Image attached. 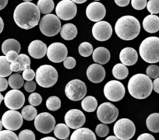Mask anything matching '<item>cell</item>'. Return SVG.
<instances>
[{"label": "cell", "instance_id": "obj_16", "mask_svg": "<svg viewBox=\"0 0 159 140\" xmlns=\"http://www.w3.org/2000/svg\"><path fill=\"white\" fill-rule=\"evenodd\" d=\"M93 37L99 42H106L112 34V27L107 21H98L92 27Z\"/></svg>", "mask_w": 159, "mask_h": 140}, {"label": "cell", "instance_id": "obj_29", "mask_svg": "<svg viewBox=\"0 0 159 140\" xmlns=\"http://www.w3.org/2000/svg\"><path fill=\"white\" fill-rule=\"evenodd\" d=\"M53 131H54L55 136L59 139H66L70 134V127L66 124H62V123L55 126Z\"/></svg>", "mask_w": 159, "mask_h": 140}, {"label": "cell", "instance_id": "obj_21", "mask_svg": "<svg viewBox=\"0 0 159 140\" xmlns=\"http://www.w3.org/2000/svg\"><path fill=\"white\" fill-rule=\"evenodd\" d=\"M119 59L126 66H132L137 63L138 60V54L133 48H125L120 51Z\"/></svg>", "mask_w": 159, "mask_h": 140}, {"label": "cell", "instance_id": "obj_8", "mask_svg": "<svg viewBox=\"0 0 159 140\" xmlns=\"http://www.w3.org/2000/svg\"><path fill=\"white\" fill-rule=\"evenodd\" d=\"M65 94L70 100L79 101L86 96L87 86L81 80H73L66 86Z\"/></svg>", "mask_w": 159, "mask_h": 140}, {"label": "cell", "instance_id": "obj_15", "mask_svg": "<svg viewBox=\"0 0 159 140\" xmlns=\"http://www.w3.org/2000/svg\"><path fill=\"white\" fill-rule=\"evenodd\" d=\"M4 103L7 107L10 110H18L25 103L24 94L18 89H13L7 93L4 97Z\"/></svg>", "mask_w": 159, "mask_h": 140}, {"label": "cell", "instance_id": "obj_13", "mask_svg": "<svg viewBox=\"0 0 159 140\" xmlns=\"http://www.w3.org/2000/svg\"><path fill=\"white\" fill-rule=\"evenodd\" d=\"M22 115L16 110H10L6 112L2 117V125L5 129L11 131H16L23 125Z\"/></svg>", "mask_w": 159, "mask_h": 140}, {"label": "cell", "instance_id": "obj_51", "mask_svg": "<svg viewBox=\"0 0 159 140\" xmlns=\"http://www.w3.org/2000/svg\"><path fill=\"white\" fill-rule=\"evenodd\" d=\"M138 140H154V137L151 134H148V133H143L142 135H140V136L137 138Z\"/></svg>", "mask_w": 159, "mask_h": 140}, {"label": "cell", "instance_id": "obj_12", "mask_svg": "<svg viewBox=\"0 0 159 140\" xmlns=\"http://www.w3.org/2000/svg\"><path fill=\"white\" fill-rule=\"evenodd\" d=\"M77 13V8L72 0H62L56 7V16L62 20L73 19Z\"/></svg>", "mask_w": 159, "mask_h": 140}, {"label": "cell", "instance_id": "obj_24", "mask_svg": "<svg viewBox=\"0 0 159 140\" xmlns=\"http://www.w3.org/2000/svg\"><path fill=\"white\" fill-rule=\"evenodd\" d=\"M71 140L76 139H92L95 140L96 136L95 134L89 129L87 128H79L76 129L75 132H73V134L70 136Z\"/></svg>", "mask_w": 159, "mask_h": 140}, {"label": "cell", "instance_id": "obj_26", "mask_svg": "<svg viewBox=\"0 0 159 140\" xmlns=\"http://www.w3.org/2000/svg\"><path fill=\"white\" fill-rule=\"evenodd\" d=\"M129 71L123 63H118L114 65L112 68V75L117 80H124L128 77Z\"/></svg>", "mask_w": 159, "mask_h": 140}, {"label": "cell", "instance_id": "obj_9", "mask_svg": "<svg viewBox=\"0 0 159 140\" xmlns=\"http://www.w3.org/2000/svg\"><path fill=\"white\" fill-rule=\"evenodd\" d=\"M126 90L122 83L118 80H111L105 85L104 94L108 100L117 102L124 97Z\"/></svg>", "mask_w": 159, "mask_h": 140}, {"label": "cell", "instance_id": "obj_31", "mask_svg": "<svg viewBox=\"0 0 159 140\" xmlns=\"http://www.w3.org/2000/svg\"><path fill=\"white\" fill-rule=\"evenodd\" d=\"M37 7L42 14H48L54 10V2L53 0H38Z\"/></svg>", "mask_w": 159, "mask_h": 140}, {"label": "cell", "instance_id": "obj_60", "mask_svg": "<svg viewBox=\"0 0 159 140\" xmlns=\"http://www.w3.org/2000/svg\"><path fill=\"white\" fill-rule=\"evenodd\" d=\"M2 127H3V125H2V121L0 120V131L2 130Z\"/></svg>", "mask_w": 159, "mask_h": 140}, {"label": "cell", "instance_id": "obj_33", "mask_svg": "<svg viewBox=\"0 0 159 140\" xmlns=\"http://www.w3.org/2000/svg\"><path fill=\"white\" fill-rule=\"evenodd\" d=\"M21 115L26 121H32V120H34V118L38 115V112L34 106L31 104L27 105L22 109Z\"/></svg>", "mask_w": 159, "mask_h": 140}, {"label": "cell", "instance_id": "obj_22", "mask_svg": "<svg viewBox=\"0 0 159 140\" xmlns=\"http://www.w3.org/2000/svg\"><path fill=\"white\" fill-rule=\"evenodd\" d=\"M143 27L148 33H157L159 31V17L155 14L147 16L143 20Z\"/></svg>", "mask_w": 159, "mask_h": 140}, {"label": "cell", "instance_id": "obj_7", "mask_svg": "<svg viewBox=\"0 0 159 140\" xmlns=\"http://www.w3.org/2000/svg\"><path fill=\"white\" fill-rule=\"evenodd\" d=\"M113 132L119 139L129 140L135 135V125L128 118H122L116 122L113 128Z\"/></svg>", "mask_w": 159, "mask_h": 140}, {"label": "cell", "instance_id": "obj_2", "mask_svg": "<svg viewBox=\"0 0 159 140\" xmlns=\"http://www.w3.org/2000/svg\"><path fill=\"white\" fill-rule=\"evenodd\" d=\"M115 31L118 37L122 40H134L140 33V22L133 16H123L116 23Z\"/></svg>", "mask_w": 159, "mask_h": 140}, {"label": "cell", "instance_id": "obj_19", "mask_svg": "<svg viewBox=\"0 0 159 140\" xmlns=\"http://www.w3.org/2000/svg\"><path fill=\"white\" fill-rule=\"evenodd\" d=\"M105 70L101 64H91L87 69V77L88 80L94 83H102L105 79Z\"/></svg>", "mask_w": 159, "mask_h": 140}, {"label": "cell", "instance_id": "obj_62", "mask_svg": "<svg viewBox=\"0 0 159 140\" xmlns=\"http://www.w3.org/2000/svg\"><path fill=\"white\" fill-rule=\"evenodd\" d=\"M95 1H99V0H95Z\"/></svg>", "mask_w": 159, "mask_h": 140}, {"label": "cell", "instance_id": "obj_45", "mask_svg": "<svg viewBox=\"0 0 159 140\" xmlns=\"http://www.w3.org/2000/svg\"><path fill=\"white\" fill-rule=\"evenodd\" d=\"M23 78L24 80H27V81H30V80H33L34 79H35V72L31 68H26L23 71Z\"/></svg>", "mask_w": 159, "mask_h": 140}, {"label": "cell", "instance_id": "obj_58", "mask_svg": "<svg viewBox=\"0 0 159 140\" xmlns=\"http://www.w3.org/2000/svg\"><path fill=\"white\" fill-rule=\"evenodd\" d=\"M42 139H52V140H56V138H54V137H50V136H48V137H44V138H42Z\"/></svg>", "mask_w": 159, "mask_h": 140}, {"label": "cell", "instance_id": "obj_39", "mask_svg": "<svg viewBox=\"0 0 159 140\" xmlns=\"http://www.w3.org/2000/svg\"><path fill=\"white\" fill-rule=\"evenodd\" d=\"M146 74L151 79H156L159 77V67L156 65H151L147 68Z\"/></svg>", "mask_w": 159, "mask_h": 140}, {"label": "cell", "instance_id": "obj_3", "mask_svg": "<svg viewBox=\"0 0 159 140\" xmlns=\"http://www.w3.org/2000/svg\"><path fill=\"white\" fill-rule=\"evenodd\" d=\"M127 87L129 94L133 97L142 100L151 95L153 90V82L147 75L138 73L129 79Z\"/></svg>", "mask_w": 159, "mask_h": 140}, {"label": "cell", "instance_id": "obj_56", "mask_svg": "<svg viewBox=\"0 0 159 140\" xmlns=\"http://www.w3.org/2000/svg\"><path fill=\"white\" fill-rule=\"evenodd\" d=\"M73 2L75 3H77V4H83L85 2H87L88 0H72Z\"/></svg>", "mask_w": 159, "mask_h": 140}, {"label": "cell", "instance_id": "obj_27", "mask_svg": "<svg viewBox=\"0 0 159 140\" xmlns=\"http://www.w3.org/2000/svg\"><path fill=\"white\" fill-rule=\"evenodd\" d=\"M16 51L19 53L21 50L20 44L15 39H7L2 43V51L4 55L7 54L9 51Z\"/></svg>", "mask_w": 159, "mask_h": 140}, {"label": "cell", "instance_id": "obj_47", "mask_svg": "<svg viewBox=\"0 0 159 140\" xmlns=\"http://www.w3.org/2000/svg\"><path fill=\"white\" fill-rule=\"evenodd\" d=\"M24 90L27 92L29 93H33L34 91L36 90V83L34 82L33 80H30V81H27L24 84Z\"/></svg>", "mask_w": 159, "mask_h": 140}, {"label": "cell", "instance_id": "obj_10", "mask_svg": "<svg viewBox=\"0 0 159 140\" xmlns=\"http://www.w3.org/2000/svg\"><path fill=\"white\" fill-rule=\"evenodd\" d=\"M119 116L117 107L109 102L102 103L97 109V117L99 121L105 124H111L116 121Z\"/></svg>", "mask_w": 159, "mask_h": 140}, {"label": "cell", "instance_id": "obj_4", "mask_svg": "<svg viewBox=\"0 0 159 140\" xmlns=\"http://www.w3.org/2000/svg\"><path fill=\"white\" fill-rule=\"evenodd\" d=\"M140 57L148 63L159 62V37H149L141 42L139 48Z\"/></svg>", "mask_w": 159, "mask_h": 140}, {"label": "cell", "instance_id": "obj_5", "mask_svg": "<svg viewBox=\"0 0 159 140\" xmlns=\"http://www.w3.org/2000/svg\"><path fill=\"white\" fill-rule=\"evenodd\" d=\"M57 70L50 65H41L35 73L36 83L43 88H50L57 83Z\"/></svg>", "mask_w": 159, "mask_h": 140}, {"label": "cell", "instance_id": "obj_28", "mask_svg": "<svg viewBox=\"0 0 159 140\" xmlns=\"http://www.w3.org/2000/svg\"><path fill=\"white\" fill-rule=\"evenodd\" d=\"M81 107L87 112H94L98 107L97 100L95 97L92 96L84 97L81 102Z\"/></svg>", "mask_w": 159, "mask_h": 140}, {"label": "cell", "instance_id": "obj_37", "mask_svg": "<svg viewBox=\"0 0 159 140\" xmlns=\"http://www.w3.org/2000/svg\"><path fill=\"white\" fill-rule=\"evenodd\" d=\"M18 62H19L20 65V70L24 71L26 68H30V59L27 55L20 54L18 55L17 59H16Z\"/></svg>", "mask_w": 159, "mask_h": 140}, {"label": "cell", "instance_id": "obj_41", "mask_svg": "<svg viewBox=\"0 0 159 140\" xmlns=\"http://www.w3.org/2000/svg\"><path fill=\"white\" fill-rule=\"evenodd\" d=\"M0 139H14L17 140L18 136L11 130H1L0 131Z\"/></svg>", "mask_w": 159, "mask_h": 140}, {"label": "cell", "instance_id": "obj_34", "mask_svg": "<svg viewBox=\"0 0 159 140\" xmlns=\"http://www.w3.org/2000/svg\"><path fill=\"white\" fill-rule=\"evenodd\" d=\"M24 78L20 74L16 73V74H13L10 77L8 80L9 85H10V87L12 89H18L19 90L20 88L24 86Z\"/></svg>", "mask_w": 159, "mask_h": 140}, {"label": "cell", "instance_id": "obj_43", "mask_svg": "<svg viewBox=\"0 0 159 140\" xmlns=\"http://www.w3.org/2000/svg\"><path fill=\"white\" fill-rule=\"evenodd\" d=\"M18 138L20 140L24 139H28V140H34L35 139V135L31 130L29 129H24V130L21 131L18 135Z\"/></svg>", "mask_w": 159, "mask_h": 140}, {"label": "cell", "instance_id": "obj_46", "mask_svg": "<svg viewBox=\"0 0 159 140\" xmlns=\"http://www.w3.org/2000/svg\"><path fill=\"white\" fill-rule=\"evenodd\" d=\"M76 62L74 58L73 57H66L65 60L63 61V65L67 69H72L76 66Z\"/></svg>", "mask_w": 159, "mask_h": 140}, {"label": "cell", "instance_id": "obj_57", "mask_svg": "<svg viewBox=\"0 0 159 140\" xmlns=\"http://www.w3.org/2000/svg\"><path fill=\"white\" fill-rule=\"evenodd\" d=\"M106 139H107V140H110V139H112V140H118V139H119V138H118L117 137H116V136H112V135H111V136H108V137H107Z\"/></svg>", "mask_w": 159, "mask_h": 140}, {"label": "cell", "instance_id": "obj_30", "mask_svg": "<svg viewBox=\"0 0 159 140\" xmlns=\"http://www.w3.org/2000/svg\"><path fill=\"white\" fill-rule=\"evenodd\" d=\"M148 129L151 132L157 133L159 132V113H154L148 117L146 121Z\"/></svg>", "mask_w": 159, "mask_h": 140}, {"label": "cell", "instance_id": "obj_40", "mask_svg": "<svg viewBox=\"0 0 159 140\" xmlns=\"http://www.w3.org/2000/svg\"><path fill=\"white\" fill-rule=\"evenodd\" d=\"M95 132L99 137L104 138L108 135V132H109V128L106 125V124L102 123V124L98 125L95 129Z\"/></svg>", "mask_w": 159, "mask_h": 140}, {"label": "cell", "instance_id": "obj_11", "mask_svg": "<svg viewBox=\"0 0 159 140\" xmlns=\"http://www.w3.org/2000/svg\"><path fill=\"white\" fill-rule=\"evenodd\" d=\"M56 125V119L49 113L43 112L38 115L34 118V127L42 134H48L53 131Z\"/></svg>", "mask_w": 159, "mask_h": 140}, {"label": "cell", "instance_id": "obj_17", "mask_svg": "<svg viewBox=\"0 0 159 140\" xmlns=\"http://www.w3.org/2000/svg\"><path fill=\"white\" fill-rule=\"evenodd\" d=\"M65 122L70 129H76L81 128L86 121L85 115L78 109H71L65 115Z\"/></svg>", "mask_w": 159, "mask_h": 140}, {"label": "cell", "instance_id": "obj_18", "mask_svg": "<svg viewBox=\"0 0 159 140\" xmlns=\"http://www.w3.org/2000/svg\"><path fill=\"white\" fill-rule=\"evenodd\" d=\"M86 15L92 22H98L105 18L106 15V9L105 6L100 2H91L87 7Z\"/></svg>", "mask_w": 159, "mask_h": 140}, {"label": "cell", "instance_id": "obj_6", "mask_svg": "<svg viewBox=\"0 0 159 140\" xmlns=\"http://www.w3.org/2000/svg\"><path fill=\"white\" fill-rule=\"evenodd\" d=\"M39 28L42 34L53 37L60 32L61 21L56 15L48 13L39 21Z\"/></svg>", "mask_w": 159, "mask_h": 140}, {"label": "cell", "instance_id": "obj_1", "mask_svg": "<svg viewBox=\"0 0 159 140\" xmlns=\"http://www.w3.org/2000/svg\"><path fill=\"white\" fill-rule=\"evenodd\" d=\"M40 13L39 9L35 4L24 2L16 7L13 13V20L19 27L30 30L39 24Z\"/></svg>", "mask_w": 159, "mask_h": 140}, {"label": "cell", "instance_id": "obj_44", "mask_svg": "<svg viewBox=\"0 0 159 140\" xmlns=\"http://www.w3.org/2000/svg\"><path fill=\"white\" fill-rule=\"evenodd\" d=\"M147 0H131L133 8L137 10H142L147 7Z\"/></svg>", "mask_w": 159, "mask_h": 140}, {"label": "cell", "instance_id": "obj_14", "mask_svg": "<svg viewBox=\"0 0 159 140\" xmlns=\"http://www.w3.org/2000/svg\"><path fill=\"white\" fill-rule=\"evenodd\" d=\"M46 55L48 59L51 62L55 63H60L63 62L67 57L68 50L64 44L60 42H55L48 46Z\"/></svg>", "mask_w": 159, "mask_h": 140}, {"label": "cell", "instance_id": "obj_48", "mask_svg": "<svg viewBox=\"0 0 159 140\" xmlns=\"http://www.w3.org/2000/svg\"><path fill=\"white\" fill-rule=\"evenodd\" d=\"M18 53L16 52V51H13V50H12V51H9L6 54V58H7V59L10 62V63L16 61Z\"/></svg>", "mask_w": 159, "mask_h": 140}, {"label": "cell", "instance_id": "obj_54", "mask_svg": "<svg viewBox=\"0 0 159 140\" xmlns=\"http://www.w3.org/2000/svg\"><path fill=\"white\" fill-rule=\"evenodd\" d=\"M9 0H0V10H3L7 7Z\"/></svg>", "mask_w": 159, "mask_h": 140}, {"label": "cell", "instance_id": "obj_36", "mask_svg": "<svg viewBox=\"0 0 159 140\" xmlns=\"http://www.w3.org/2000/svg\"><path fill=\"white\" fill-rule=\"evenodd\" d=\"M78 51L83 57H89L93 53V46L89 42H83L78 47Z\"/></svg>", "mask_w": 159, "mask_h": 140}, {"label": "cell", "instance_id": "obj_50", "mask_svg": "<svg viewBox=\"0 0 159 140\" xmlns=\"http://www.w3.org/2000/svg\"><path fill=\"white\" fill-rule=\"evenodd\" d=\"M10 69L12 70V72H20V65L19 62L17 61H15V62H11L10 63Z\"/></svg>", "mask_w": 159, "mask_h": 140}, {"label": "cell", "instance_id": "obj_23", "mask_svg": "<svg viewBox=\"0 0 159 140\" xmlns=\"http://www.w3.org/2000/svg\"><path fill=\"white\" fill-rule=\"evenodd\" d=\"M93 60L101 65L108 63L111 58L109 51L104 47H98L92 53Z\"/></svg>", "mask_w": 159, "mask_h": 140}, {"label": "cell", "instance_id": "obj_53", "mask_svg": "<svg viewBox=\"0 0 159 140\" xmlns=\"http://www.w3.org/2000/svg\"><path fill=\"white\" fill-rule=\"evenodd\" d=\"M153 90L156 93L159 94V77L154 79V82H153Z\"/></svg>", "mask_w": 159, "mask_h": 140}, {"label": "cell", "instance_id": "obj_49", "mask_svg": "<svg viewBox=\"0 0 159 140\" xmlns=\"http://www.w3.org/2000/svg\"><path fill=\"white\" fill-rule=\"evenodd\" d=\"M8 80L5 77H0V92L5 91L8 87Z\"/></svg>", "mask_w": 159, "mask_h": 140}, {"label": "cell", "instance_id": "obj_52", "mask_svg": "<svg viewBox=\"0 0 159 140\" xmlns=\"http://www.w3.org/2000/svg\"><path fill=\"white\" fill-rule=\"evenodd\" d=\"M130 0H115V2L120 7H125L129 4Z\"/></svg>", "mask_w": 159, "mask_h": 140}, {"label": "cell", "instance_id": "obj_25", "mask_svg": "<svg viewBox=\"0 0 159 140\" xmlns=\"http://www.w3.org/2000/svg\"><path fill=\"white\" fill-rule=\"evenodd\" d=\"M60 35L64 40H73L77 35V28L73 24H66L61 27Z\"/></svg>", "mask_w": 159, "mask_h": 140}, {"label": "cell", "instance_id": "obj_38", "mask_svg": "<svg viewBox=\"0 0 159 140\" xmlns=\"http://www.w3.org/2000/svg\"><path fill=\"white\" fill-rule=\"evenodd\" d=\"M147 9L151 14L159 13V0H150L147 3Z\"/></svg>", "mask_w": 159, "mask_h": 140}, {"label": "cell", "instance_id": "obj_42", "mask_svg": "<svg viewBox=\"0 0 159 140\" xmlns=\"http://www.w3.org/2000/svg\"><path fill=\"white\" fill-rule=\"evenodd\" d=\"M28 101L33 106H38L42 103V97L38 93H32L29 96Z\"/></svg>", "mask_w": 159, "mask_h": 140}, {"label": "cell", "instance_id": "obj_59", "mask_svg": "<svg viewBox=\"0 0 159 140\" xmlns=\"http://www.w3.org/2000/svg\"><path fill=\"white\" fill-rule=\"evenodd\" d=\"M3 100H4V97L2 95V94H0V104H1V103H2V101Z\"/></svg>", "mask_w": 159, "mask_h": 140}, {"label": "cell", "instance_id": "obj_32", "mask_svg": "<svg viewBox=\"0 0 159 140\" xmlns=\"http://www.w3.org/2000/svg\"><path fill=\"white\" fill-rule=\"evenodd\" d=\"M11 73L10 62L7 60L6 56H0V77H7Z\"/></svg>", "mask_w": 159, "mask_h": 140}, {"label": "cell", "instance_id": "obj_55", "mask_svg": "<svg viewBox=\"0 0 159 140\" xmlns=\"http://www.w3.org/2000/svg\"><path fill=\"white\" fill-rule=\"evenodd\" d=\"M3 28H4L3 20H2V17L0 16V33L2 32V30H3Z\"/></svg>", "mask_w": 159, "mask_h": 140}, {"label": "cell", "instance_id": "obj_35", "mask_svg": "<svg viewBox=\"0 0 159 140\" xmlns=\"http://www.w3.org/2000/svg\"><path fill=\"white\" fill-rule=\"evenodd\" d=\"M46 107L52 112H56L61 107V100L56 96H52L46 100Z\"/></svg>", "mask_w": 159, "mask_h": 140}, {"label": "cell", "instance_id": "obj_61", "mask_svg": "<svg viewBox=\"0 0 159 140\" xmlns=\"http://www.w3.org/2000/svg\"><path fill=\"white\" fill-rule=\"evenodd\" d=\"M24 2H31L32 0H23Z\"/></svg>", "mask_w": 159, "mask_h": 140}, {"label": "cell", "instance_id": "obj_20", "mask_svg": "<svg viewBox=\"0 0 159 140\" xmlns=\"http://www.w3.org/2000/svg\"><path fill=\"white\" fill-rule=\"evenodd\" d=\"M47 45L40 40H34L28 46V53L32 58L36 59H42L47 53Z\"/></svg>", "mask_w": 159, "mask_h": 140}]
</instances>
